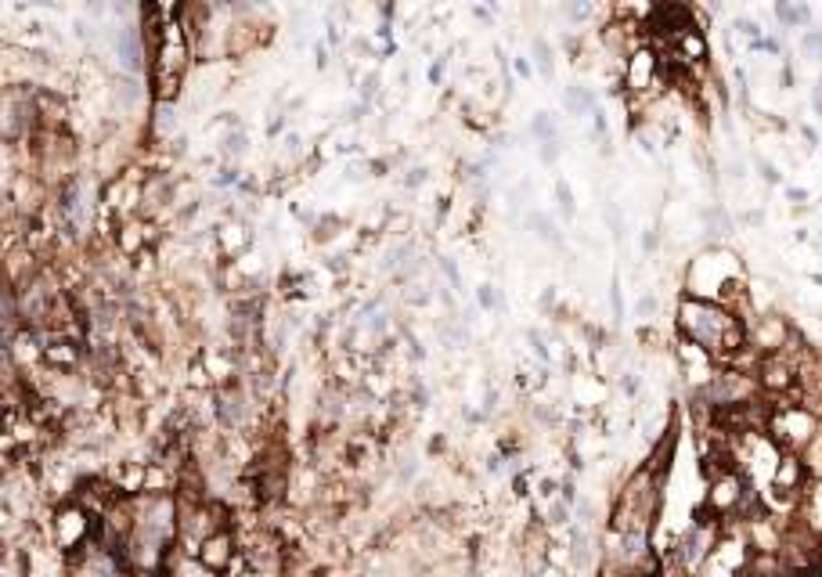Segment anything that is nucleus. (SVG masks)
<instances>
[{
    "instance_id": "obj_4",
    "label": "nucleus",
    "mask_w": 822,
    "mask_h": 577,
    "mask_svg": "<svg viewBox=\"0 0 822 577\" xmlns=\"http://www.w3.org/2000/svg\"><path fill=\"white\" fill-rule=\"evenodd\" d=\"M775 15L783 18V22H790V26H800V22H808V18H812V11L805 4H775Z\"/></svg>"
},
{
    "instance_id": "obj_1",
    "label": "nucleus",
    "mask_w": 822,
    "mask_h": 577,
    "mask_svg": "<svg viewBox=\"0 0 822 577\" xmlns=\"http://www.w3.org/2000/svg\"><path fill=\"white\" fill-rule=\"evenodd\" d=\"M678 329L685 336V343L700 347L710 357L732 361L747 350V325L743 317H736L725 304L703 300V296H685L678 307Z\"/></svg>"
},
{
    "instance_id": "obj_5",
    "label": "nucleus",
    "mask_w": 822,
    "mask_h": 577,
    "mask_svg": "<svg viewBox=\"0 0 822 577\" xmlns=\"http://www.w3.org/2000/svg\"><path fill=\"white\" fill-rule=\"evenodd\" d=\"M556 191H559V202H563V213H574V199H570V188H566L563 181L556 184Z\"/></svg>"
},
{
    "instance_id": "obj_10",
    "label": "nucleus",
    "mask_w": 822,
    "mask_h": 577,
    "mask_svg": "<svg viewBox=\"0 0 822 577\" xmlns=\"http://www.w3.org/2000/svg\"><path fill=\"white\" fill-rule=\"evenodd\" d=\"M541 495L552 498V495H556V480H545V484H541Z\"/></svg>"
},
{
    "instance_id": "obj_3",
    "label": "nucleus",
    "mask_w": 822,
    "mask_h": 577,
    "mask_svg": "<svg viewBox=\"0 0 822 577\" xmlns=\"http://www.w3.org/2000/svg\"><path fill=\"white\" fill-rule=\"evenodd\" d=\"M202 563H206V570H220V567L231 563V538H227V530L206 534V541H202Z\"/></svg>"
},
{
    "instance_id": "obj_8",
    "label": "nucleus",
    "mask_w": 822,
    "mask_h": 577,
    "mask_svg": "<svg viewBox=\"0 0 822 577\" xmlns=\"http://www.w3.org/2000/svg\"><path fill=\"white\" fill-rule=\"evenodd\" d=\"M480 304H483V307H491V304H494V292H491V285H483V289H480Z\"/></svg>"
},
{
    "instance_id": "obj_2",
    "label": "nucleus",
    "mask_w": 822,
    "mask_h": 577,
    "mask_svg": "<svg viewBox=\"0 0 822 577\" xmlns=\"http://www.w3.org/2000/svg\"><path fill=\"white\" fill-rule=\"evenodd\" d=\"M768 433L772 440H779L786 451H800L808 447L819 433V419L812 415V408L805 404H775L768 415Z\"/></svg>"
},
{
    "instance_id": "obj_6",
    "label": "nucleus",
    "mask_w": 822,
    "mask_h": 577,
    "mask_svg": "<svg viewBox=\"0 0 822 577\" xmlns=\"http://www.w3.org/2000/svg\"><path fill=\"white\" fill-rule=\"evenodd\" d=\"M805 47H808V51H819V58H822V33H808V36H805Z\"/></svg>"
},
{
    "instance_id": "obj_9",
    "label": "nucleus",
    "mask_w": 822,
    "mask_h": 577,
    "mask_svg": "<svg viewBox=\"0 0 822 577\" xmlns=\"http://www.w3.org/2000/svg\"><path fill=\"white\" fill-rule=\"evenodd\" d=\"M563 502H566V505H570V502H574V484H570V480H566V484H563Z\"/></svg>"
},
{
    "instance_id": "obj_7",
    "label": "nucleus",
    "mask_w": 822,
    "mask_h": 577,
    "mask_svg": "<svg viewBox=\"0 0 822 577\" xmlns=\"http://www.w3.org/2000/svg\"><path fill=\"white\" fill-rule=\"evenodd\" d=\"M552 523H566V502H556V505H552Z\"/></svg>"
}]
</instances>
